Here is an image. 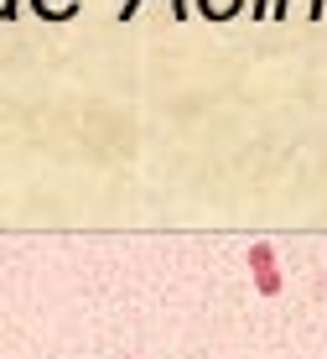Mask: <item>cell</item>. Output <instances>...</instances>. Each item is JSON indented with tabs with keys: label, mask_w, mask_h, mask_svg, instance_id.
<instances>
[{
	"label": "cell",
	"mask_w": 327,
	"mask_h": 359,
	"mask_svg": "<svg viewBox=\"0 0 327 359\" xmlns=\"http://www.w3.org/2000/svg\"><path fill=\"white\" fill-rule=\"evenodd\" d=\"M249 271H255V287H260V297H281L286 276H281V261H275V250H270L265 240H255V245H249Z\"/></svg>",
	"instance_id": "6da1fadb"
}]
</instances>
